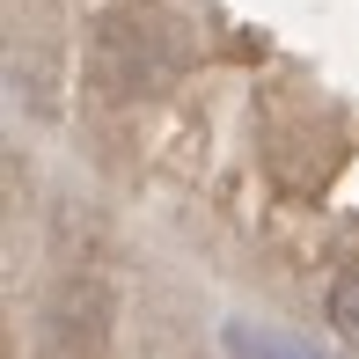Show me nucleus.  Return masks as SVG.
<instances>
[{
    "mask_svg": "<svg viewBox=\"0 0 359 359\" xmlns=\"http://www.w3.org/2000/svg\"><path fill=\"white\" fill-rule=\"evenodd\" d=\"M330 330L359 352V264H345V271H337V286H330Z\"/></svg>",
    "mask_w": 359,
    "mask_h": 359,
    "instance_id": "1",
    "label": "nucleus"
}]
</instances>
